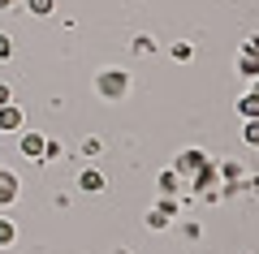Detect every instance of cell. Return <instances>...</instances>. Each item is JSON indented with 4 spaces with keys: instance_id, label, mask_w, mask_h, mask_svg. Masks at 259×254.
<instances>
[{
    "instance_id": "obj_16",
    "label": "cell",
    "mask_w": 259,
    "mask_h": 254,
    "mask_svg": "<svg viewBox=\"0 0 259 254\" xmlns=\"http://www.w3.org/2000/svg\"><path fill=\"white\" fill-rule=\"evenodd\" d=\"M242 142L259 151V121H242Z\"/></svg>"
},
{
    "instance_id": "obj_22",
    "label": "cell",
    "mask_w": 259,
    "mask_h": 254,
    "mask_svg": "<svg viewBox=\"0 0 259 254\" xmlns=\"http://www.w3.org/2000/svg\"><path fill=\"white\" fill-rule=\"evenodd\" d=\"M242 52H250V56H259V35H246V39H242Z\"/></svg>"
},
{
    "instance_id": "obj_6",
    "label": "cell",
    "mask_w": 259,
    "mask_h": 254,
    "mask_svg": "<svg viewBox=\"0 0 259 254\" xmlns=\"http://www.w3.org/2000/svg\"><path fill=\"white\" fill-rule=\"evenodd\" d=\"M216 181H221V173H216V164H207L203 173H194V177H190V190L199 194V198H203L207 190H216Z\"/></svg>"
},
{
    "instance_id": "obj_25",
    "label": "cell",
    "mask_w": 259,
    "mask_h": 254,
    "mask_svg": "<svg viewBox=\"0 0 259 254\" xmlns=\"http://www.w3.org/2000/svg\"><path fill=\"white\" fill-rule=\"evenodd\" d=\"M250 91H255V95H259V78H255V82H250Z\"/></svg>"
},
{
    "instance_id": "obj_2",
    "label": "cell",
    "mask_w": 259,
    "mask_h": 254,
    "mask_svg": "<svg viewBox=\"0 0 259 254\" xmlns=\"http://www.w3.org/2000/svg\"><path fill=\"white\" fill-rule=\"evenodd\" d=\"M207 164H212V160H207V151H203V146H186V151L173 160V173L182 177V181H190L194 173H203Z\"/></svg>"
},
{
    "instance_id": "obj_23",
    "label": "cell",
    "mask_w": 259,
    "mask_h": 254,
    "mask_svg": "<svg viewBox=\"0 0 259 254\" xmlns=\"http://www.w3.org/2000/svg\"><path fill=\"white\" fill-rule=\"evenodd\" d=\"M5 104H13V86L0 78V108H5Z\"/></svg>"
},
{
    "instance_id": "obj_21",
    "label": "cell",
    "mask_w": 259,
    "mask_h": 254,
    "mask_svg": "<svg viewBox=\"0 0 259 254\" xmlns=\"http://www.w3.org/2000/svg\"><path fill=\"white\" fill-rule=\"evenodd\" d=\"M0 61H13V39L0 30Z\"/></svg>"
},
{
    "instance_id": "obj_24",
    "label": "cell",
    "mask_w": 259,
    "mask_h": 254,
    "mask_svg": "<svg viewBox=\"0 0 259 254\" xmlns=\"http://www.w3.org/2000/svg\"><path fill=\"white\" fill-rule=\"evenodd\" d=\"M22 0H0V9H18Z\"/></svg>"
},
{
    "instance_id": "obj_3",
    "label": "cell",
    "mask_w": 259,
    "mask_h": 254,
    "mask_svg": "<svg viewBox=\"0 0 259 254\" xmlns=\"http://www.w3.org/2000/svg\"><path fill=\"white\" fill-rule=\"evenodd\" d=\"M44 142H48V138L39 134V129H26V134L18 138V151H22V160H30V164H44Z\"/></svg>"
},
{
    "instance_id": "obj_15",
    "label": "cell",
    "mask_w": 259,
    "mask_h": 254,
    "mask_svg": "<svg viewBox=\"0 0 259 254\" xmlns=\"http://www.w3.org/2000/svg\"><path fill=\"white\" fill-rule=\"evenodd\" d=\"M130 47H134V56H151V52H156V39H151V35H134Z\"/></svg>"
},
{
    "instance_id": "obj_17",
    "label": "cell",
    "mask_w": 259,
    "mask_h": 254,
    "mask_svg": "<svg viewBox=\"0 0 259 254\" xmlns=\"http://www.w3.org/2000/svg\"><path fill=\"white\" fill-rule=\"evenodd\" d=\"M168 56H173L177 65H190V61H194V47H190V43H173V47H168Z\"/></svg>"
},
{
    "instance_id": "obj_20",
    "label": "cell",
    "mask_w": 259,
    "mask_h": 254,
    "mask_svg": "<svg viewBox=\"0 0 259 254\" xmlns=\"http://www.w3.org/2000/svg\"><path fill=\"white\" fill-rule=\"evenodd\" d=\"M156 207H160V211H164V216H168V220H177V211H182V207H177V198H160V202H156Z\"/></svg>"
},
{
    "instance_id": "obj_18",
    "label": "cell",
    "mask_w": 259,
    "mask_h": 254,
    "mask_svg": "<svg viewBox=\"0 0 259 254\" xmlns=\"http://www.w3.org/2000/svg\"><path fill=\"white\" fill-rule=\"evenodd\" d=\"M78 151H82L87 160H95V155L104 151V138H95V134H91V138H82V146H78Z\"/></svg>"
},
{
    "instance_id": "obj_5",
    "label": "cell",
    "mask_w": 259,
    "mask_h": 254,
    "mask_svg": "<svg viewBox=\"0 0 259 254\" xmlns=\"http://www.w3.org/2000/svg\"><path fill=\"white\" fill-rule=\"evenodd\" d=\"M18 194H22V181H18V173L0 168V207H13V202H18Z\"/></svg>"
},
{
    "instance_id": "obj_11",
    "label": "cell",
    "mask_w": 259,
    "mask_h": 254,
    "mask_svg": "<svg viewBox=\"0 0 259 254\" xmlns=\"http://www.w3.org/2000/svg\"><path fill=\"white\" fill-rule=\"evenodd\" d=\"M216 173H221V181H229V190L242 181V164H233V160H225V164H216Z\"/></svg>"
},
{
    "instance_id": "obj_8",
    "label": "cell",
    "mask_w": 259,
    "mask_h": 254,
    "mask_svg": "<svg viewBox=\"0 0 259 254\" xmlns=\"http://www.w3.org/2000/svg\"><path fill=\"white\" fill-rule=\"evenodd\" d=\"M233 108H238V117H242V121H259V95H255V91H246L238 104H233Z\"/></svg>"
},
{
    "instance_id": "obj_12",
    "label": "cell",
    "mask_w": 259,
    "mask_h": 254,
    "mask_svg": "<svg viewBox=\"0 0 259 254\" xmlns=\"http://www.w3.org/2000/svg\"><path fill=\"white\" fill-rule=\"evenodd\" d=\"M13 241H18V224L9 216H0V250H9Z\"/></svg>"
},
{
    "instance_id": "obj_9",
    "label": "cell",
    "mask_w": 259,
    "mask_h": 254,
    "mask_svg": "<svg viewBox=\"0 0 259 254\" xmlns=\"http://www.w3.org/2000/svg\"><path fill=\"white\" fill-rule=\"evenodd\" d=\"M160 198H173V194H177V185H182V177H177L173 173V168H164V173H160Z\"/></svg>"
},
{
    "instance_id": "obj_7",
    "label": "cell",
    "mask_w": 259,
    "mask_h": 254,
    "mask_svg": "<svg viewBox=\"0 0 259 254\" xmlns=\"http://www.w3.org/2000/svg\"><path fill=\"white\" fill-rule=\"evenodd\" d=\"M104 185H108V177H104L100 168H82V173H78V190L82 194H100Z\"/></svg>"
},
{
    "instance_id": "obj_14",
    "label": "cell",
    "mask_w": 259,
    "mask_h": 254,
    "mask_svg": "<svg viewBox=\"0 0 259 254\" xmlns=\"http://www.w3.org/2000/svg\"><path fill=\"white\" fill-rule=\"evenodd\" d=\"M168 224H173V220H168V216H164L160 207H151V211H147V228H151V233H164Z\"/></svg>"
},
{
    "instance_id": "obj_1",
    "label": "cell",
    "mask_w": 259,
    "mask_h": 254,
    "mask_svg": "<svg viewBox=\"0 0 259 254\" xmlns=\"http://www.w3.org/2000/svg\"><path fill=\"white\" fill-rule=\"evenodd\" d=\"M95 95L108 104H121L130 95V73L125 69H100L95 73Z\"/></svg>"
},
{
    "instance_id": "obj_19",
    "label": "cell",
    "mask_w": 259,
    "mask_h": 254,
    "mask_svg": "<svg viewBox=\"0 0 259 254\" xmlns=\"http://www.w3.org/2000/svg\"><path fill=\"white\" fill-rule=\"evenodd\" d=\"M52 160H61V142L48 138V142H44V164H52Z\"/></svg>"
},
{
    "instance_id": "obj_13",
    "label": "cell",
    "mask_w": 259,
    "mask_h": 254,
    "mask_svg": "<svg viewBox=\"0 0 259 254\" xmlns=\"http://www.w3.org/2000/svg\"><path fill=\"white\" fill-rule=\"evenodd\" d=\"M26 5V13H35V18H52L56 13V0H22Z\"/></svg>"
},
{
    "instance_id": "obj_10",
    "label": "cell",
    "mask_w": 259,
    "mask_h": 254,
    "mask_svg": "<svg viewBox=\"0 0 259 254\" xmlns=\"http://www.w3.org/2000/svg\"><path fill=\"white\" fill-rule=\"evenodd\" d=\"M238 73H242V78H246V82H255V78H259V56L242 52V56H238Z\"/></svg>"
},
{
    "instance_id": "obj_4",
    "label": "cell",
    "mask_w": 259,
    "mask_h": 254,
    "mask_svg": "<svg viewBox=\"0 0 259 254\" xmlns=\"http://www.w3.org/2000/svg\"><path fill=\"white\" fill-rule=\"evenodd\" d=\"M22 125H26V112L18 104H5L0 108V134H22Z\"/></svg>"
}]
</instances>
